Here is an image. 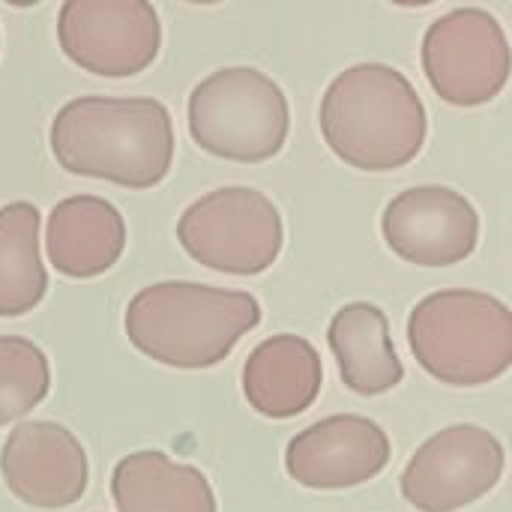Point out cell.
Segmentation results:
<instances>
[{"mask_svg": "<svg viewBox=\"0 0 512 512\" xmlns=\"http://www.w3.org/2000/svg\"><path fill=\"white\" fill-rule=\"evenodd\" d=\"M51 153L66 174L123 189H153L174 165V123L159 99L78 96L48 129Z\"/></svg>", "mask_w": 512, "mask_h": 512, "instance_id": "1", "label": "cell"}, {"mask_svg": "<svg viewBox=\"0 0 512 512\" xmlns=\"http://www.w3.org/2000/svg\"><path fill=\"white\" fill-rule=\"evenodd\" d=\"M342 384L357 396H381L402 384L405 366L390 339V321L375 303L342 306L327 330Z\"/></svg>", "mask_w": 512, "mask_h": 512, "instance_id": "15", "label": "cell"}, {"mask_svg": "<svg viewBox=\"0 0 512 512\" xmlns=\"http://www.w3.org/2000/svg\"><path fill=\"white\" fill-rule=\"evenodd\" d=\"M504 444L483 426L435 432L402 474V498L420 512H456L483 501L504 477Z\"/></svg>", "mask_w": 512, "mask_h": 512, "instance_id": "9", "label": "cell"}, {"mask_svg": "<svg viewBox=\"0 0 512 512\" xmlns=\"http://www.w3.org/2000/svg\"><path fill=\"white\" fill-rule=\"evenodd\" d=\"M393 6H405V9H417V6H432L435 0H390Z\"/></svg>", "mask_w": 512, "mask_h": 512, "instance_id": "19", "label": "cell"}, {"mask_svg": "<svg viewBox=\"0 0 512 512\" xmlns=\"http://www.w3.org/2000/svg\"><path fill=\"white\" fill-rule=\"evenodd\" d=\"M57 42L84 72L132 78L156 63L162 24L150 0H63Z\"/></svg>", "mask_w": 512, "mask_h": 512, "instance_id": "8", "label": "cell"}, {"mask_svg": "<svg viewBox=\"0 0 512 512\" xmlns=\"http://www.w3.org/2000/svg\"><path fill=\"white\" fill-rule=\"evenodd\" d=\"M51 390L45 351L24 336H0V426L27 417Z\"/></svg>", "mask_w": 512, "mask_h": 512, "instance_id": "18", "label": "cell"}, {"mask_svg": "<svg viewBox=\"0 0 512 512\" xmlns=\"http://www.w3.org/2000/svg\"><path fill=\"white\" fill-rule=\"evenodd\" d=\"M291 129L285 90L255 66H225L189 93L192 141L228 162H267L282 153Z\"/></svg>", "mask_w": 512, "mask_h": 512, "instance_id": "5", "label": "cell"}, {"mask_svg": "<svg viewBox=\"0 0 512 512\" xmlns=\"http://www.w3.org/2000/svg\"><path fill=\"white\" fill-rule=\"evenodd\" d=\"M381 234L393 255L408 264L453 267L474 255L480 213L450 186H414L384 207Z\"/></svg>", "mask_w": 512, "mask_h": 512, "instance_id": "10", "label": "cell"}, {"mask_svg": "<svg viewBox=\"0 0 512 512\" xmlns=\"http://www.w3.org/2000/svg\"><path fill=\"white\" fill-rule=\"evenodd\" d=\"M324 384L318 348L294 333L264 339L243 366L246 402L267 420H291L306 414Z\"/></svg>", "mask_w": 512, "mask_h": 512, "instance_id": "14", "label": "cell"}, {"mask_svg": "<svg viewBox=\"0 0 512 512\" xmlns=\"http://www.w3.org/2000/svg\"><path fill=\"white\" fill-rule=\"evenodd\" d=\"M318 123L333 156L369 174L405 168L429 135L420 93L387 63H357L339 72L321 96Z\"/></svg>", "mask_w": 512, "mask_h": 512, "instance_id": "2", "label": "cell"}, {"mask_svg": "<svg viewBox=\"0 0 512 512\" xmlns=\"http://www.w3.org/2000/svg\"><path fill=\"white\" fill-rule=\"evenodd\" d=\"M183 252L207 270L258 276L285 246L279 207L252 186H225L192 201L177 219Z\"/></svg>", "mask_w": 512, "mask_h": 512, "instance_id": "6", "label": "cell"}, {"mask_svg": "<svg viewBox=\"0 0 512 512\" xmlns=\"http://www.w3.org/2000/svg\"><path fill=\"white\" fill-rule=\"evenodd\" d=\"M390 465L387 432L360 414H333L291 438L285 471L315 492L354 489L375 480Z\"/></svg>", "mask_w": 512, "mask_h": 512, "instance_id": "12", "label": "cell"}, {"mask_svg": "<svg viewBox=\"0 0 512 512\" xmlns=\"http://www.w3.org/2000/svg\"><path fill=\"white\" fill-rule=\"evenodd\" d=\"M111 495L117 512H216L210 480L159 450L123 456L111 474Z\"/></svg>", "mask_w": 512, "mask_h": 512, "instance_id": "16", "label": "cell"}, {"mask_svg": "<svg viewBox=\"0 0 512 512\" xmlns=\"http://www.w3.org/2000/svg\"><path fill=\"white\" fill-rule=\"evenodd\" d=\"M261 324V303L249 291L198 282H156L126 306L132 348L171 369H210Z\"/></svg>", "mask_w": 512, "mask_h": 512, "instance_id": "3", "label": "cell"}, {"mask_svg": "<svg viewBox=\"0 0 512 512\" xmlns=\"http://www.w3.org/2000/svg\"><path fill=\"white\" fill-rule=\"evenodd\" d=\"M39 228L42 216L36 204L12 201L0 207V318L33 312L48 291Z\"/></svg>", "mask_w": 512, "mask_h": 512, "instance_id": "17", "label": "cell"}, {"mask_svg": "<svg viewBox=\"0 0 512 512\" xmlns=\"http://www.w3.org/2000/svg\"><path fill=\"white\" fill-rule=\"evenodd\" d=\"M408 345L414 360L435 381L483 387L510 372V306L486 291H435L411 309Z\"/></svg>", "mask_w": 512, "mask_h": 512, "instance_id": "4", "label": "cell"}, {"mask_svg": "<svg viewBox=\"0 0 512 512\" xmlns=\"http://www.w3.org/2000/svg\"><path fill=\"white\" fill-rule=\"evenodd\" d=\"M510 69V39L486 9H453L432 21L423 36V72L447 105H489L507 87Z\"/></svg>", "mask_w": 512, "mask_h": 512, "instance_id": "7", "label": "cell"}, {"mask_svg": "<svg viewBox=\"0 0 512 512\" xmlns=\"http://www.w3.org/2000/svg\"><path fill=\"white\" fill-rule=\"evenodd\" d=\"M0 477L27 507L63 510L84 498L90 468L81 441L57 423H18L0 450Z\"/></svg>", "mask_w": 512, "mask_h": 512, "instance_id": "11", "label": "cell"}, {"mask_svg": "<svg viewBox=\"0 0 512 512\" xmlns=\"http://www.w3.org/2000/svg\"><path fill=\"white\" fill-rule=\"evenodd\" d=\"M3 3H9V6H18V9H27V6H36V3H42V0H3Z\"/></svg>", "mask_w": 512, "mask_h": 512, "instance_id": "20", "label": "cell"}, {"mask_svg": "<svg viewBox=\"0 0 512 512\" xmlns=\"http://www.w3.org/2000/svg\"><path fill=\"white\" fill-rule=\"evenodd\" d=\"M186 3H195V6H216V3H222V0H186Z\"/></svg>", "mask_w": 512, "mask_h": 512, "instance_id": "21", "label": "cell"}, {"mask_svg": "<svg viewBox=\"0 0 512 512\" xmlns=\"http://www.w3.org/2000/svg\"><path fill=\"white\" fill-rule=\"evenodd\" d=\"M123 249L126 222L111 201L99 195H72L51 207L45 252L60 276L96 279L120 261Z\"/></svg>", "mask_w": 512, "mask_h": 512, "instance_id": "13", "label": "cell"}]
</instances>
